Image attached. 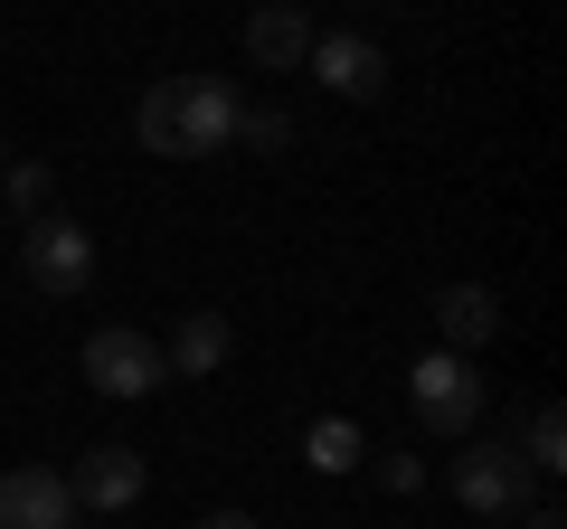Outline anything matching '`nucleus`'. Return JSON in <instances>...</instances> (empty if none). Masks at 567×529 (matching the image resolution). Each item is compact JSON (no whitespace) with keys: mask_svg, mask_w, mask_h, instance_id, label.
<instances>
[{"mask_svg":"<svg viewBox=\"0 0 567 529\" xmlns=\"http://www.w3.org/2000/svg\"><path fill=\"white\" fill-rule=\"evenodd\" d=\"M237 114H246V95L227 76H162L133 104V133H142V152H162V162H208V152L237 143Z\"/></svg>","mask_w":567,"mask_h":529,"instance_id":"nucleus-1","label":"nucleus"},{"mask_svg":"<svg viewBox=\"0 0 567 529\" xmlns=\"http://www.w3.org/2000/svg\"><path fill=\"white\" fill-rule=\"evenodd\" d=\"M20 274L48 303H76V293L95 284V237H85L66 208H39V218H20Z\"/></svg>","mask_w":567,"mask_h":529,"instance_id":"nucleus-2","label":"nucleus"},{"mask_svg":"<svg viewBox=\"0 0 567 529\" xmlns=\"http://www.w3.org/2000/svg\"><path fill=\"white\" fill-rule=\"evenodd\" d=\"M406 407H416V426H435V435H473L483 407H492V387H483V369H473L464 350H425V360L406 369Z\"/></svg>","mask_w":567,"mask_h":529,"instance_id":"nucleus-3","label":"nucleus"},{"mask_svg":"<svg viewBox=\"0 0 567 529\" xmlns=\"http://www.w3.org/2000/svg\"><path fill=\"white\" fill-rule=\"evenodd\" d=\"M162 378H171V360H162V341H152V331L104 322L95 341H85V387H104V397H152Z\"/></svg>","mask_w":567,"mask_h":529,"instance_id":"nucleus-4","label":"nucleus"},{"mask_svg":"<svg viewBox=\"0 0 567 529\" xmlns=\"http://www.w3.org/2000/svg\"><path fill=\"white\" fill-rule=\"evenodd\" d=\"M529 491H539V473H529L511 445H464V454H454V501L483 510V520H511Z\"/></svg>","mask_w":567,"mask_h":529,"instance_id":"nucleus-5","label":"nucleus"},{"mask_svg":"<svg viewBox=\"0 0 567 529\" xmlns=\"http://www.w3.org/2000/svg\"><path fill=\"white\" fill-rule=\"evenodd\" d=\"M0 529H76V491L58 464H10L0 473Z\"/></svg>","mask_w":567,"mask_h":529,"instance_id":"nucleus-6","label":"nucleus"},{"mask_svg":"<svg viewBox=\"0 0 567 529\" xmlns=\"http://www.w3.org/2000/svg\"><path fill=\"white\" fill-rule=\"evenodd\" d=\"M142 483H152V473H142V454H133V445H85V454H76V473H66L76 510H104V520H114V510H133V501H142Z\"/></svg>","mask_w":567,"mask_h":529,"instance_id":"nucleus-7","label":"nucleus"},{"mask_svg":"<svg viewBox=\"0 0 567 529\" xmlns=\"http://www.w3.org/2000/svg\"><path fill=\"white\" fill-rule=\"evenodd\" d=\"M502 341V293L492 284H435V350H492Z\"/></svg>","mask_w":567,"mask_h":529,"instance_id":"nucleus-8","label":"nucleus"},{"mask_svg":"<svg viewBox=\"0 0 567 529\" xmlns=\"http://www.w3.org/2000/svg\"><path fill=\"white\" fill-rule=\"evenodd\" d=\"M246 58H256L265 76H293V66L312 58V20H303V0H256V20H246Z\"/></svg>","mask_w":567,"mask_h":529,"instance_id":"nucleus-9","label":"nucleus"},{"mask_svg":"<svg viewBox=\"0 0 567 529\" xmlns=\"http://www.w3.org/2000/svg\"><path fill=\"white\" fill-rule=\"evenodd\" d=\"M312 76L331 85V95H350V104H369V95H388V58L369 39H312Z\"/></svg>","mask_w":567,"mask_h":529,"instance_id":"nucleus-10","label":"nucleus"},{"mask_svg":"<svg viewBox=\"0 0 567 529\" xmlns=\"http://www.w3.org/2000/svg\"><path fill=\"white\" fill-rule=\"evenodd\" d=\"M227 350H237V331H227V312H181V331H171V350H162V360H171V378H218V369H227Z\"/></svg>","mask_w":567,"mask_h":529,"instance_id":"nucleus-11","label":"nucleus"},{"mask_svg":"<svg viewBox=\"0 0 567 529\" xmlns=\"http://www.w3.org/2000/svg\"><path fill=\"white\" fill-rule=\"evenodd\" d=\"M360 426H350V416H312V435H303V464L312 473H360Z\"/></svg>","mask_w":567,"mask_h":529,"instance_id":"nucleus-12","label":"nucleus"},{"mask_svg":"<svg viewBox=\"0 0 567 529\" xmlns=\"http://www.w3.org/2000/svg\"><path fill=\"white\" fill-rule=\"evenodd\" d=\"M520 464H529V473H567V416H558V407H529V426H520Z\"/></svg>","mask_w":567,"mask_h":529,"instance_id":"nucleus-13","label":"nucleus"},{"mask_svg":"<svg viewBox=\"0 0 567 529\" xmlns=\"http://www.w3.org/2000/svg\"><path fill=\"white\" fill-rule=\"evenodd\" d=\"M237 143L246 152H293V114H284V104H246V114H237Z\"/></svg>","mask_w":567,"mask_h":529,"instance_id":"nucleus-14","label":"nucleus"},{"mask_svg":"<svg viewBox=\"0 0 567 529\" xmlns=\"http://www.w3.org/2000/svg\"><path fill=\"white\" fill-rule=\"evenodd\" d=\"M0 189H10V208H20V218H39L58 180H48V162H10V170H0Z\"/></svg>","mask_w":567,"mask_h":529,"instance_id":"nucleus-15","label":"nucleus"},{"mask_svg":"<svg viewBox=\"0 0 567 529\" xmlns=\"http://www.w3.org/2000/svg\"><path fill=\"white\" fill-rule=\"evenodd\" d=\"M379 483H388V491H416L425 464H416V454H379Z\"/></svg>","mask_w":567,"mask_h":529,"instance_id":"nucleus-16","label":"nucleus"},{"mask_svg":"<svg viewBox=\"0 0 567 529\" xmlns=\"http://www.w3.org/2000/svg\"><path fill=\"white\" fill-rule=\"evenodd\" d=\"M189 529H265V520H246V510H208V520H189Z\"/></svg>","mask_w":567,"mask_h":529,"instance_id":"nucleus-17","label":"nucleus"},{"mask_svg":"<svg viewBox=\"0 0 567 529\" xmlns=\"http://www.w3.org/2000/svg\"><path fill=\"white\" fill-rule=\"evenodd\" d=\"M0 170H10V143H0Z\"/></svg>","mask_w":567,"mask_h":529,"instance_id":"nucleus-18","label":"nucleus"}]
</instances>
